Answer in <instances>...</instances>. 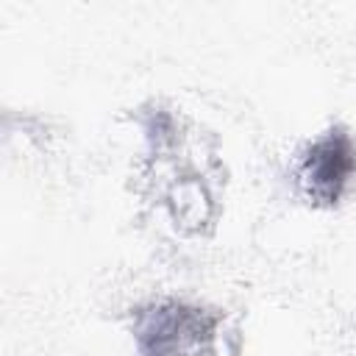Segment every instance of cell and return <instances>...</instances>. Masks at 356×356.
Returning a JSON list of instances; mask_svg holds the SVG:
<instances>
[{"label": "cell", "mask_w": 356, "mask_h": 356, "mask_svg": "<svg viewBox=\"0 0 356 356\" xmlns=\"http://www.w3.org/2000/svg\"><path fill=\"white\" fill-rule=\"evenodd\" d=\"M356 170V147L345 131H328L323 139H317L300 170V181L312 200L320 203H337L350 184V175Z\"/></svg>", "instance_id": "cell-1"}]
</instances>
